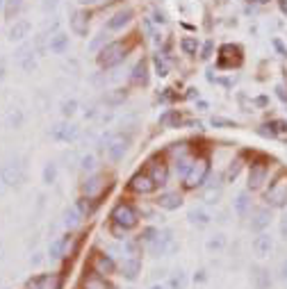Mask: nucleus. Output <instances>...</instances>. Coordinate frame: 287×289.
<instances>
[{
  "instance_id": "a878e982",
  "label": "nucleus",
  "mask_w": 287,
  "mask_h": 289,
  "mask_svg": "<svg viewBox=\"0 0 287 289\" xmlns=\"http://www.w3.org/2000/svg\"><path fill=\"white\" fill-rule=\"evenodd\" d=\"M285 132H287V121H280V119L269 121L267 125H262L260 128L262 137H278V135H285Z\"/></svg>"
},
{
  "instance_id": "338daca9",
  "label": "nucleus",
  "mask_w": 287,
  "mask_h": 289,
  "mask_svg": "<svg viewBox=\"0 0 287 289\" xmlns=\"http://www.w3.org/2000/svg\"><path fill=\"white\" fill-rule=\"evenodd\" d=\"M3 5H5V0H0V9H3Z\"/></svg>"
},
{
  "instance_id": "4468645a",
  "label": "nucleus",
  "mask_w": 287,
  "mask_h": 289,
  "mask_svg": "<svg viewBox=\"0 0 287 289\" xmlns=\"http://www.w3.org/2000/svg\"><path fill=\"white\" fill-rule=\"evenodd\" d=\"M251 246L257 257H267L271 253V248H274V237L269 232H257V237L253 239Z\"/></svg>"
},
{
  "instance_id": "f704fd0d",
  "label": "nucleus",
  "mask_w": 287,
  "mask_h": 289,
  "mask_svg": "<svg viewBox=\"0 0 287 289\" xmlns=\"http://www.w3.org/2000/svg\"><path fill=\"white\" fill-rule=\"evenodd\" d=\"M205 248L207 251H215V253L223 251V248H226V234H215V237H210L205 244Z\"/></svg>"
},
{
  "instance_id": "3c124183",
  "label": "nucleus",
  "mask_w": 287,
  "mask_h": 289,
  "mask_svg": "<svg viewBox=\"0 0 287 289\" xmlns=\"http://www.w3.org/2000/svg\"><path fill=\"white\" fill-rule=\"evenodd\" d=\"M212 50H215V43L207 41L205 46H203V50H201V60H210V57H212Z\"/></svg>"
},
{
  "instance_id": "69168bd1",
  "label": "nucleus",
  "mask_w": 287,
  "mask_h": 289,
  "mask_svg": "<svg viewBox=\"0 0 287 289\" xmlns=\"http://www.w3.org/2000/svg\"><path fill=\"white\" fill-rule=\"evenodd\" d=\"M3 185H5V182H3V180H0V194H3Z\"/></svg>"
},
{
  "instance_id": "a18cd8bd",
  "label": "nucleus",
  "mask_w": 287,
  "mask_h": 289,
  "mask_svg": "<svg viewBox=\"0 0 287 289\" xmlns=\"http://www.w3.org/2000/svg\"><path fill=\"white\" fill-rule=\"evenodd\" d=\"M210 123H212V128H223V130H226V128H237L235 121H230V119H221V116H215V119H212Z\"/></svg>"
},
{
  "instance_id": "7c9ffc66",
  "label": "nucleus",
  "mask_w": 287,
  "mask_h": 289,
  "mask_svg": "<svg viewBox=\"0 0 287 289\" xmlns=\"http://www.w3.org/2000/svg\"><path fill=\"white\" fill-rule=\"evenodd\" d=\"M41 180L48 187L57 182V164L55 162H46V166H43V171H41Z\"/></svg>"
},
{
  "instance_id": "1a4fd4ad",
  "label": "nucleus",
  "mask_w": 287,
  "mask_h": 289,
  "mask_svg": "<svg viewBox=\"0 0 287 289\" xmlns=\"http://www.w3.org/2000/svg\"><path fill=\"white\" fill-rule=\"evenodd\" d=\"M25 289H62V276L60 273H39L28 280Z\"/></svg>"
},
{
  "instance_id": "72a5a7b5",
  "label": "nucleus",
  "mask_w": 287,
  "mask_h": 289,
  "mask_svg": "<svg viewBox=\"0 0 287 289\" xmlns=\"http://www.w3.org/2000/svg\"><path fill=\"white\" fill-rule=\"evenodd\" d=\"M194 164V157H187V155H180V157L176 160V173L180 175V178H185L187 175V171L192 169Z\"/></svg>"
},
{
  "instance_id": "ddd939ff",
  "label": "nucleus",
  "mask_w": 287,
  "mask_h": 289,
  "mask_svg": "<svg viewBox=\"0 0 287 289\" xmlns=\"http://www.w3.org/2000/svg\"><path fill=\"white\" fill-rule=\"evenodd\" d=\"M148 175L155 180L158 187H164L169 180V166L164 164L162 160H150L148 162Z\"/></svg>"
},
{
  "instance_id": "e433bc0d",
  "label": "nucleus",
  "mask_w": 287,
  "mask_h": 289,
  "mask_svg": "<svg viewBox=\"0 0 287 289\" xmlns=\"http://www.w3.org/2000/svg\"><path fill=\"white\" fill-rule=\"evenodd\" d=\"M75 207L80 209L82 217H89V214L94 212V203H91V198H87V196H82V198L75 200Z\"/></svg>"
},
{
  "instance_id": "20e7f679",
  "label": "nucleus",
  "mask_w": 287,
  "mask_h": 289,
  "mask_svg": "<svg viewBox=\"0 0 287 289\" xmlns=\"http://www.w3.org/2000/svg\"><path fill=\"white\" fill-rule=\"evenodd\" d=\"M110 219H112V223L119 225V228H123L125 232H128V230H133V228H137V223H139L137 209H135L130 203H123V200L114 205V209H112Z\"/></svg>"
},
{
  "instance_id": "0e129e2a",
  "label": "nucleus",
  "mask_w": 287,
  "mask_h": 289,
  "mask_svg": "<svg viewBox=\"0 0 287 289\" xmlns=\"http://www.w3.org/2000/svg\"><path fill=\"white\" fill-rule=\"evenodd\" d=\"M150 289H167V287H164V285H153Z\"/></svg>"
},
{
  "instance_id": "bb28decb",
  "label": "nucleus",
  "mask_w": 287,
  "mask_h": 289,
  "mask_svg": "<svg viewBox=\"0 0 287 289\" xmlns=\"http://www.w3.org/2000/svg\"><path fill=\"white\" fill-rule=\"evenodd\" d=\"M80 221H82V214H80V209H77L75 205L66 207L64 214H62V225H64V228H69V230H73Z\"/></svg>"
},
{
  "instance_id": "b1692460",
  "label": "nucleus",
  "mask_w": 287,
  "mask_h": 289,
  "mask_svg": "<svg viewBox=\"0 0 287 289\" xmlns=\"http://www.w3.org/2000/svg\"><path fill=\"white\" fill-rule=\"evenodd\" d=\"M28 34H30V21H16L12 28H9L7 39L9 41H23Z\"/></svg>"
},
{
  "instance_id": "c756f323",
  "label": "nucleus",
  "mask_w": 287,
  "mask_h": 289,
  "mask_svg": "<svg viewBox=\"0 0 287 289\" xmlns=\"http://www.w3.org/2000/svg\"><path fill=\"white\" fill-rule=\"evenodd\" d=\"M180 123H182V116H180L176 110H167L160 116V125H167V128H178Z\"/></svg>"
},
{
  "instance_id": "2eb2a0df",
  "label": "nucleus",
  "mask_w": 287,
  "mask_h": 289,
  "mask_svg": "<svg viewBox=\"0 0 287 289\" xmlns=\"http://www.w3.org/2000/svg\"><path fill=\"white\" fill-rule=\"evenodd\" d=\"M251 282H253V289H269L271 287L269 269H265L262 264L251 267Z\"/></svg>"
},
{
  "instance_id": "473e14b6",
  "label": "nucleus",
  "mask_w": 287,
  "mask_h": 289,
  "mask_svg": "<svg viewBox=\"0 0 287 289\" xmlns=\"http://www.w3.org/2000/svg\"><path fill=\"white\" fill-rule=\"evenodd\" d=\"M180 50L185 55H196L198 52V39L196 37H182L180 39Z\"/></svg>"
},
{
  "instance_id": "4be33fe9",
  "label": "nucleus",
  "mask_w": 287,
  "mask_h": 289,
  "mask_svg": "<svg viewBox=\"0 0 287 289\" xmlns=\"http://www.w3.org/2000/svg\"><path fill=\"white\" fill-rule=\"evenodd\" d=\"M130 82H133V85H137V87H146V85H148V64H146L144 60L135 64L133 73H130Z\"/></svg>"
},
{
  "instance_id": "6e6d98bb",
  "label": "nucleus",
  "mask_w": 287,
  "mask_h": 289,
  "mask_svg": "<svg viewBox=\"0 0 287 289\" xmlns=\"http://www.w3.org/2000/svg\"><path fill=\"white\" fill-rule=\"evenodd\" d=\"M280 276H283V280H287V259L280 264Z\"/></svg>"
},
{
  "instance_id": "f3484780",
  "label": "nucleus",
  "mask_w": 287,
  "mask_h": 289,
  "mask_svg": "<svg viewBox=\"0 0 287 289\" xmlns=\"http://www.w3.org/2000/svg\"><path fill=\"white\" fill-rule=\"evenodd\" d=\"M130 18H133V9H121V12H116L114 16L110 18V21H108V25H105V28H108L110 32L123 30V28L130 23Z\"/></svg>"
},
{
  "instance_id": "bf43d9fd",
  "label": "nucleus",
  "mask_w": 287,
  "mask_h": 289,
  "mask_svg": "<svg viewBox=\"0 0 287 289\" xmlns=\"http://www.w3.org/2000/svg\"><path fill=\"white\" fill-rule=\"evenodd\" d=\"M30 264H35V267H37V264H41V255H35V257H30Z\"/></svg>"
},
{
  "instance_id": "79ce46f5",
  "label": "nucleus",
  "mask_w": 287,
  "mask_h": 289,
  "mask_svg": "<svg viewBox=\"0 0 287 289\" xmlns=\"http://www.w3.org/2000/svg\"><path fill=\"white\" fill-rule=\"evenodd\" d=\"M240 171H242V162L235 160L230 166H228V171H226V182H235L237 175H240Z\"/></svg>"
},
{
  "instance_id": "58836bf2",
  "label": "nucleus",
  "mask_w": 287,
  "mask_h": 289,
  "mask_svg": "<svg viewBox=\"0 0 287 289\" xmlns=\"http://www.w3.org/2000/svg\"><path fill=\"white\" fill-rule=\"evenodd\" d=\"M125 98H128V91H125V89H114V94L105 98V102H108V105H112V107H116V105H121Z\"/></svg>"
},
{
  "instance_id": "5fc2aeb1",
  "label": "nucleus",
  "mask_w": 287,
  "mask_h": 289,
  "mask_svg": "<svg viewBox=\"0 0 287 289\" xmlns=\"http://www.w3.org/2000/svg\"><path fill=\"white\" fill-rule=\"evenodd\" d=\"M153 21H155V23H164L167 18H164V14H162V12H155V18H153Z\"/></svg>"
},
{
  "instance_id": "0eeeda50",
  "label": "nucleus",
  "mask_w": 287,
  "mask_h": 289,
  "mask_svg": "<svg viewBox=\"0 0 287 289\" xmlns=\"http://www.w3.org/2000/svg\"><path fill=\"white\" fill-rule=\"evenodd\" d=\"M148 251H150V255H155V257L169 255V253L176 251V242H173L171 230H162V232H158V237L148 244Z\"/></svg>"
},
{
  "instance_id": "774afa93",
  "label": "nucleus",
  "mask_w": 287,
  "mask_h": 289,
  "mask_svg": "<svg viewBox=\"0 0 287 289\" xmlns=\"http://www.w3.org/2000/svg\"><path fill=\"white\" fill-rule=\"evenodd\" d=\"M257 3H269V0H257Z\"/></svg>"
},
{
  "instance_id": "9d476101",
  "label": "nucleus",
  "mask_w": 287,
  "mask_h": 289,
  "mask_svg": "<svg viewBox=\"0 0 287 289\" xmlns=\"http://www.w3.org/2000/svg\"><path fill=\"white\" fill-rule=\"evenodd\" d=\"M130 189L139 196H146V194H153L155 189H158V185H155V180L148 175V171H139V173H135L133 178H130Z\"/></svg>"
},
{
  "instance_id": "603ef678",
  "label": "nucleus",
  "mask_w": 287,
  "mask_h": 289,
  "mask_svg": "<svg viewBox=\"0 0 287 289\" xmlns=\"http://www.w3.org/2000/svg\"><path fill=\"white\" fill-rule=\"evenodd\" d=\"M57 3H60V0H43V3H41V9H43V12H55V9H57Z\"/></svg>"
},
{
  "instance_id": "423d86ee",
  "label": "nucleus",
  "mask_w": 287,
  "mask_h": 289,
  "mask_svg": "<svg viewBox=\"0 0 287 289\" xmlns=\"http://www.w3.org/2000/svg\"><path fill=\"white\" fill-rule=\"evenodd\" d=\"M0 180L5 182V187H18L25 180V166L18 160H9L0 169Z\"/></svg>"
},
{
  "instance_id": "49530a36",
  "label": "nucleus",
  "mask_w": 287,
  "mask_h": 289,
  "mask_svg": "<svg viewBox=\"0 0 287 289\" xmlns=\"http://www.w3.org/2000/svg\"><path fill=\"white\" fill-rule=\"evenodd\" d=\"M219 196H221V189H219V187H217V189H215V187H210L205 194H203V200H205L207 205H215L217 200H219Z\"/></svg>"
},
{
  "instance_id": "4c0bfd02",
  "label": "nucleus",
  "mask_w": 287,
  "mask_h": 289,
  "mask_svg": "<svg viewBox=\"0 0 287 289\" xmlns=\"http://www.w3.org/2000/svg\"><path fill=\"white\" fill-rule=\"evenodd\" d=\"M23 7V0H5V14L7 18H14Z\"/></svg>"
},
{
  "instance_id": "aec40b11",
  "label": "nucleus",
  "mask_w": 287,
  "mask_h": 289,
  "mask_svg": "<svg viewBox=\"0 0 287 289\" xmlns=\"http://www.w3.org/2000/svg\"><path fill=\"white\" fill-rule=\"evenodd\" d=\"M271 223V212L269 209H257L255 214H253V221L249 223V228L253 232H265V228H269Z\"/></svg>"
},
{
  "instance_id": "393cba45",
  "label": "nucleus",
  "mask_w": 287,
  "mask_h": 289,
  "mask_svg": "<svg viewBox=\"0 0 287 289\" xmlns=\"http://www.w3.org/2000/svg\"><path fill=\"white\" fill-rule=\"evenodd\" d=\"M187 219H189V223L192 225L205 228V225H210V221H212V214L207 212V209H203V207H196V209H192V212L187 214Z\"/></svg>"
},
{
  "instance_id": "c85d7f7f",
  "label": "nucleus",
  "mask_w": 287,
  "mask_h": 289,
  "mask_svg": "<svg viewBox=\"0 0 287 289\" xmlns=\"http://www.w3.org/2000/svg\"><path fill=\"white\" fill-rule=\"evenodd\" d=\"M232 207H235V212L240 214V217H246V214H249V209H251V198H249V194H246V192L237 194V198L232 200Z\"/></svg>"
},
{
  "instance_id": "13d9d810",
  "label": "nucleus",
  "mask_w": 287,
  "mask_h": 289,
  "mask_svg": "<svg viewBox=\"0 0 287 289\" xmlns=\"http://www.w3.org/2000/svg\"><path fill=\"white\" fill-rule=\"evenodd\" d=\"M278 5H280V12L287 16V0H278Z\"/></svg>"
},
{
  "instance_id": "9b49d317",
  "label": "nucleus",
  "mask_w": 287,
  "mask_h": 289,
  "mask_svg": "<svg viewBox=\"0 0 287 289\" xmlns=\"http://www.w3.org/2000/svg\"><path fill=\"white\" fill-rule=\"evenodd\" d=\"M77 135H80V130H77V125H73V123H55L50 128L53 139H55V141H64V144L75 141Z\"/></svg>"
},
{
  "instance_id": "09e8293b",
  "label": "nucleus",
  "mask_w": 287,
  "mask_h": 289,
  "mask_svg": "<svg viewBox=\"0 0 287 289\" xmlns=\"http://www.w3.org/2000/svg\"><path fill=\"white\" fill-rule=\"evenodd\" d=\"M80 169L82 171H94L96 169V157L94 155H82L80 157Z\"/></svg>"
},
{
  "instance_id": "2f4dec72",
  "label": "nucleus",
  "mask_w": 287,
  "mask_h": 289,
  "mask_svg": "<svg viewBox=\"0 0 287 289\" xmlns=\"http://www.w3.org/2000/svg\"><path fill=\"white\" fill-rule=\"evenodd\" d=\"M85 289H110V285L105 282V278L100 276V273H91V276H87L85 280Z\"/></svg>"
},
{
  "instance_id": "f8f14e48",
  "label": "nucleus",
  "mask_w": 287,
  "mask_h": 289,
  "mask_svg": "<svg viewBox=\"0 0 287 289\" xmlns=\"http://www.w3.org/2000/svg\"><path fill=\"white\" fill-rule=\"evenodd\" d=\"M103 189H105V175H100V173H94L91 178H87L85 182H82V196H87V198L100 196Z\"/></svg>"
},
{
  "instance_id": "37998d69",
  "label": "nucleus",
  "mask_w": 287,
  "mask_h": 289,
  "mask_svg": "<svg viewBox=\"0 0 287 289\" xmlns=\"http://www.w3.org/2000/svg\"><path fill=\"white\" fill-rule=\"evenodd\" d=\"M21 125H23V112L14 110L12 114L7 116V128H21Z\"/></svg>"
},
{
  "instance_id": "c03bdc74",
  "label": "nucleus",
  "mask_w": 287,
  "mask_h": 289,
  "mask_svg": "<svg viewBox=\"0 0 287 289\" xmlns=\"http://www.w3.org/2000/svg\"><path fill=\"white\" fill-rule=\"evenodd\" d=\"M158 232L160 230L158 228H153V225H148V228H144L142 230V237H139V242H144V244H150L155 237H158Z\"/></svg>"
},
{
  "instance_id": "6e6552de",
  "label": "nucleus",
  "mask_w": 287,
  "mask_h": 289,
  "mask_svg": "<svg viewBox=\"0 0 287 289\" xmlns=\"http://www.w3.org/2000/svg\"><path fill=\"white\" fill-rule=\"evenodd\" d=\"M267 178H269V164L267 162H255L249 169V189L257 192V189L265 187Z\"/></svg>"
},
{
  "instance_id": "8fccbe9b",
  "label": "nucleus",
  "mask_w": 287,
  "mask_h": 289,
  "mask_svg": "<svg viewBox=\"0 0 287 289\" xmlns=\"http://www.w3.org/2000/svg\"><path fill=\"white\" fill-rule=\"evenodd\" d=\"M105 41H108V34H105V32H100V34H98V37H96V39H94V41H91V43H89V50H98V48H100V46H103V43H105Z\"/></svg>"
},
{
  "instance_id": "680f3d73",
  "label": "nucleus",
  "mask_w": 287,
  "mask_h": 289,
  "mask_svg": "<svg viewBox=\"0 0 287 289\" xmlns=\"http://www.w3.org/2000/svg\"><path fill=\"white\" fill-rule=\"evenodd\" d=\"M82 5H96V3H100V0H80Z\"/></svg>"
},
{
  "instance_id": "c9c22d12",
  "label": "nucleus",
  "mask_w": 287,
  "mask_h": 289,
  "mask_svg": "<svg viewBox=\"0 0 287 289\" xmlns=\"http://www.w3.org/2000/svg\"><path fill=\"white\" fill-rule=\"evenodd\" d=\"M167 289H187V276L182 271H176L169 280V287Z\"/></svg>"
},
{
  "instance_id": "6ab92c4d",
  "label": "nucleus",
  "mask_w": 287,
  "mask_h": 289,
  "mask_svg": "<svg viewBox=\"0 0 287 289\" xmlns=\"http://www.w3.org/2000/svg\"><path fill=\"white\" fill-rule=\"evenodd\" d=\"M48 50H50L53 55H64V52L69 50V37H66L64 32L53 34L50 41H48Z\"/></svg>"
},
{
  "instance_id": "de8ad7c7",
  "label": "nucleus",
  "mask_w": 287,
  "mask_h": 289,
  "mask_svg": "<svg viewBox=\"0 0 287 289\" xmlns=\"http://www.w3.org/2000/svg\"><path fill=\"white\" fill-rule=\"evenodd\" d=\"M75 110H77V102L73 100V98H71V100H64V102H62V116H66V119L75 114Z\"/></svg>"
},
{
  "instance_id": "f03ea898",
  "label": "nucleus",
  "mask_w": 287,
  "mask_h": 289,
  "mask_svg": "<svg viewBox=\"0 0 287 289\" xmlns=\"http://www.w3.org/2000/svg\"><path fill=\"white\" fill-rule=\"evenodd\" d=\"M207 175H210V162L205 157H194L192 169L187 171V175L182 178V187L185 189H196L203 187L207 182Z\"/></svg>"
},
{
  "instance_id": "4d7b16f0",
  "label": "nucleus",
  "mask_w": 287,
  "mask_h": 289,
  "mask_svg": "<svg viewBox=\"0 0 287 289\" xmlns=\"http://www.w3.org/2000/svg\"><path fill=\"white\" fill-rule=\"evenodd\" d=\"M280 232L287 237V217H283V223H280Z\"/></svg>"
},
{
  "instance_id": "a211bd4d",
  "label": "nucleus",
  "mask_w": 287,
  "mask_h": 289,
  "mask_svg": "<svg viewBox=\"0 0 287 289\" xmlns=\"http://www.w3.org/2000/svg\"><path fill=\"white\" fill-rule=\"evenodd\" d=\"M155 203L160 205L162 209H178V207H182V196H180L178 192H164V194H160V198L155 200Z\"/></svg>"
},
{
  "instance_id": "864d4df0",
  "label": "nucleus",
  "mask_w": 287,
  "mask_h": 289,
  "mask_svg": "<svg viewBox=\"0 0 287 289\" xmlns=\"http://www.w3.org/2000/svg\"><path fill=\"white\" fill-rule=\"evenodd\" d=\"M205 271H203V269H201V271H196V276H194V282H205Z\"/></svg>"
},
{
  "instance_id": "f257e3e1",
  "label": "nucleus",
  "mask_w": 287,
  "mask_h": 289,
  "mask_svg": "<svg viewBox=\"0 0 287 289\" xmlns=\"http://www.w3.org/2000/svg\"><path fill=\"white\" fill-rule=\"evenodd\" d=\"M130 43H125V41H112V43H105L103 48H100V52H98V64L100 68H114V66H119L121 62L128 57V52H130Z\"/></svg>"
},
{
  "instance_id": "ea45409f",
  "label": "nucleus",
  "mask_w": 287,
  "mask_h": 289,
  "mask_svg": "<svg viewBox=\"0 0 287 289\" xmlns=\"http://www.w3.org/2000/svg\"><path fill=\"white\" fill-rule=\"evenodd\" d=\"M139 244L135 239H123V251L128 253V257H139Z\"/></svg>"
},
{
  "instance_id": "052dcab7",
  "label": "nucleus",
  "mask_w": 287,
  "mask_h": 289,
  "mask_svg": "<svg viewBox=\"0 0 287 289\" xmlns=\"http://www.w3.org/2000/svg\"><path fill=\"white\" fill-rule=\"evenodd\" d=\"M5 77V60H0V80Z\"/></svg>"
},
{
  "instance_id": "5701e85b",
  "label": "nucleus",
  "mask_w": 287,
  "mask_h": 289,
  "mask_svg": "<svg viewBox=\"0 0 287 289\" xmlns=\"http://www.w3.org/2000/svg\"><path fill=\"white\" fill-rule=\"evenodd\" d=\"M71 30L77 34V37H87V30H89V16L85 12H75L71 18Z\"/></svg>"
},
{
  "instance_id": "7ed1b4c3",
  "label": "nucleus",
  "mask_w": 287,
  "mask_h": 289,
  "mask_svg": "<svg viewBox=\"0 0 287 289\" xmlns=\"http://www.w3.org/2000/svg\"><path fill=\"white\" fill-rule=\"evenodd\" d=\"M103 148L112 162H121L130 148V137L121 135V132H108L103 137Z\"/></svg>"
},
{
  "instance_id": "e2e57ef3",
  "label": "nucleus",
  "mask_w": 287,
  "mask_h": 289,
  "mask_svg": "<svg viewBox=\"0 0 287 289\" xmlns=\"http://www.w3.org/2000/svg\"><path fill=\"white\" fill-rule=\"evenodd\" d=\"M189 91V94H187V98H194V96H198V91L196 89H187Z\"/></svg>"
},
{
  "instance_id": "cd10ccee",
  "label": "nucleus",
  "mask_w": 287,
  "mask_h": 289,
  "mask_svg": "<svg viewBox=\"0 0 287 289\" xmlns=\"http://www.w3.org/2000/svg\"><path fill=\"white\" fill-rule=\"evenodd\" d=\"M69 234L66 237H60V239H55V242H50V246H48V255H50V259H62L64 257V248H66V244H69Z\"/></svg>"
},
{
  "instance_id": "39448f33",
  "label": "nucleus",
  "mask_w": 287,
  "mask_h": 289,
  "mask_svg": "<svg viewBox=\"0 0 287 289\" xmlns=\"http://www.w3.org/2000/svg\"><path fill=\"white\" fill-rule=\"evenodd\" d=\"M265 200L271 207H285L287 205V173H280L278 178H274V182L265 192Z\"/></svg>"
},
{
  "instance_id": "412c9836",
  "label": "nucleus",
  "mask_w": 287,
  "mask_h": 289,
  "mask_svg": "<svg viewBox=\"0 0 287 289\" xmlns=\"http://www.w3.org/2000/svg\"><path fill=\"white\" fill-rule=\"evenodd\" d=\"M94 271L100 276H110L116 271V262L112 259V255H96L94 259Z\"/></svg>"
},
{
  "instance_id": "dca6fc26",
  "label": "nucleus",
  "mask_w": 287,
  "mask_h": 289,
  "mask_svg": "<svg viewBox=\"0 0 287 289\" xmlns=\"http://www.w3.org/2000/svg\"><path fill=\"white\" fill-rule=\"evenodd\" d=\"M139 273H142V259L139 257H128L123 259V264H121V276L125 278V280H137Z\"/></svg>"
},
{
  "instance_id": "a19ab883",
  "label": "nucleus",
  "mask_w": 287,
  "mask_h": 289,
  "mask_svg": "<svg viewBox=\"0 0 287 289\" xmlns=\"http://www.w3.org/2000/svg\"><path fill=\"white\" fill-rule=\"evenodd\" d=\"M153 62H155V71H158V75H169V64H167V60H164V55H155L153 57Z\"/></svg>"
}]
</instances>
